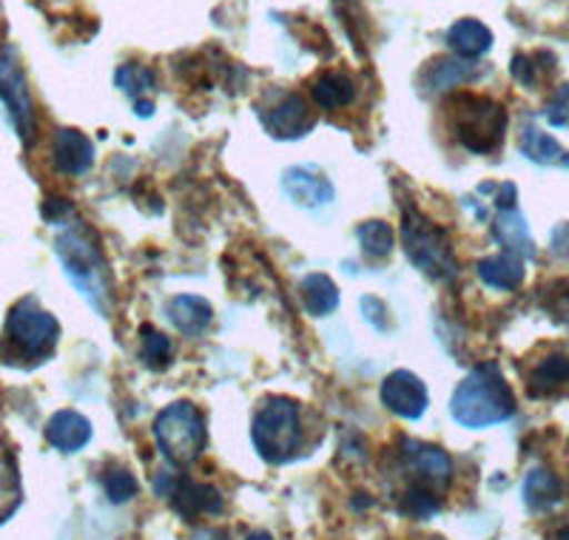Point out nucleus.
Listing matches in <instances>:
<instances>
[{
	"label": "nucleus",
	"instance_id": "nucleus-1",
	"mask_svg": "<svg viewBox=\"0 0 569 540\" xmlns=\"http://www.w3.org/2000/svg\"><path fill=\"white\" fill-rule=\"evenodd\" d=\"M512 412H516V396L492 361L476 367L456 387L453 399H450V416H453L456 424L467 427V430L505 424L507 419H512Z\"/></svg>",
	"mask_w": 569,
	"mask_h": 540
},
{
	"label": "nucleus",
	"instance_id": "nucleus-2",
	"mask_svg": "<svg viewBox=\"0 0 569 540\" xmlns=\"http://www.w3.org/2000/svg\"><path fill=\"white\" fill-rule=\"evenodd\" d=\"M54 251H58V259L63 262L66 277L83 293L91 310H98L100 316L109 313V268H106L94 233L86 226L66 228L58 237V242H54Z\"/></svg>",
	"mask_w": 569,
	"mask_h": 540
},
{
	"label": "nucleus",
	"instance_id": "nucleus-3",
	"mask_svg": "<svg viewBox=\"0 0 569 540\" xmlns=\"http://www.w3.org/2000/svg\"><path fill=\"white\" fill-rule=\"evenodd\" d=\"M450 122L459 142L472 154H490L507 134L505 106L481 94H459L450 103Z\"/></svg>",
	"mask_w": 569,
	"mask_h": 540
},
{
	"label": "nucleus",
	"instance_id": "nucleus-4",
	"mask_svg": "<svg viewBox=\"0 0 569 540\" xmlns=\"http://www.w3.org/2000/svg\"><path fill=\"white\" fill-rule=\"evenodd\" d=\"M253 447L268 463H288L302 447L299 404L291 399H266L253 416Z\"/></svg>",
	"mask_w": 569,
	"mask_h": 540
},
{
	"label": "nucleus",
	"instance_id": "nucleus-5",
	"mask_svg": "<svg viewBox=\"0 0 569 540\" xmlns=\"http://www.w3.org/2000/svg\"><path fill=\"white\" fill-rule=\"evenodd\" d=\"M401 239H405V251L410 262L427 273L436 282H450L459 273L453 244L447 233L436 226L433 219H427L419 211H405L401 219Z\"/></svg>",
	"mask_w": 569,
	"mask_h": 540
},
{
	"label": "nucleus",
	"instance_id": "nucleus-6",
	"mask_svg": "<svg viewBox=\"0 0 569 540\" xmlns=\"http://www.w3.org/2000/svg\"><path fill=\"white\" fill-rule=\"evenodd\" d=\"M154 438L160 452L171 463L188 467L202 456L208 444L206 419L191 401H177L157 416Z\"/></svg>",
	"mask_w": 569,
	"mask_h": 540
},
{
	"label": "nucleus",
	"instance_id": "nucleus-7",
	"mask_svg": "<svg viewBox=\"0 0 569 540\" xmlns=\"http://www.w3.org/2000/svg\"><path fill=\"white\" fill-rule=\"evenodd\" d=\"M60 324L49 310L40 308L32 297L20 299L7 316V339L27 359H46L58 344Z\"/></svg>",
	"mask_w": 569,
	"mask_h": 540
},
{
	"label": "nucleus",
	"instance_id": "nucleus-8",
	"mask_svg": "<svg viewBox=\"0 0 569 540\" xmlns=\"http://www.w3.org/2000/svg\"><path fill=\"white\" fill-rule=\"evenodd\" d=\"M0 100L7 106L9 120H12L18 137L29 146L34 140L38 126H34V103L32 94H29L27 71L20 69L14 49H7L3 58H0Z\"/></svg>",
	"mask_w": 569,
	"mask_h": 540
},
{
	"label": "nucleus",
	"instance_id": "nucleus-9",
	"mask_svg": "<svg viewBox=\"0 0 569 540\" xmlns=\"http://www.w3.org/2000/svg\"><path fill=\"white\" fill-rule=\"evenodd\" d=\"M401 463L410 476L419 478V487L445 489L453 478V461L441 447L425 444V441H413L405 438L401 441Z\"/></svg>",
	"mask_w": 569,
	"mask_h": 540
},
{
	"label": "nucleus",
	"instance_id": "nucleus-10",
	"mask_svg": "<svg viewBox=\"0 0 569 540\" xmlns=\"http://www.w3.org/2000/svg\"><path fill=\"white\" fill-rule=\"evenodd\" d=\"M259 120L279 140H297V137H305L317 126L311 109L305 103V97L293 94V91L279 97L277 103L259 109Z\"/></svg>",
	"mask_w": 569,
	"mask_h": 540
},
{
	"label": "nucleus",
	"instance_id": "nucleus-11",
	"mask_svg": "<svg viewBox=\"0 0 569 540\" xmlns=\"http://www.w3.org/2000/svg\"><path fill=\"white\" fill-rule=\"evenodd\" d=\"M382 404L388 407L393 416L408 421H419L427 410V387L419 376H413L410 370H396L385 379L382 384Z\"/></svg>",
	"mask_w": 569,
	"mask_h": 540
},
{
	"label": "nucleus",
	"instance_id": "nucleus-12",
	"mask_svg": "<svg viewBox=\"0 0 569 540\" xmlns=\"http://www.w3.org/2000/svg\"><path fill=\"white\" fill-rule=\"evenodd\" d=\"M282 191L302 208L328 206L333 200V186L313 166H293L282 174Z\"/></svg>",
	"mask_w": 569,
	"mask_h": 540
},
{
	"label": "nucleus",
	"instance_id": "nucleus-13",
	"mask_svg": "<svg viewBox=\"0 0 569 540\" xmlns=\"http://www.w3.org/2000/svg\"><path fill=\"white\" fill-rule=\"evenodd\" d=\"M52 160L60 174L80 177L94 166V146L78 129H60L52 140Z\"/></svg>",
	"mask_w": 569,
	"mask_h": 540
},
{
	"label": "nucleus",
	"instance_id": "nucleus-14",
	"mask_svg": "<svg viewBox=\"0 0 569 540\" xmlns=\"http://www.w3.org/2000/svg\"><path fill=\"white\" fill-rule=\"evenodd\" d=\"M46 441L60 452H78L91 441V421L78 410H60L46 421Z\"/></svg>",
	"mask_w": 569,
	"mask_h": 540
},
{
	"label": "nucleus",
	"instance_id": "nucleus-15",
	"mask_svg": "<svg viewBox=\"0 0 569 540\" xmlns=\"http://www.w3.org/2000/svg\"><path fill=\"white\" fill-rule=\"evenodd\" d=\"M169 498L186 521H194V518H200V514L222 512V498L211 483L174 481V489H171Z\"/></svg>",
	"mask_w": 569,
	"mask_h": 540
},
{
	"label": "nucleus",
	"instance_id": "nucleus-16",
	"mask_svg": "<svg viewBox=\"0 0 569 540\" xmlns=\"http://www.w3.org/2000/svg\"><path fill=\"white\" fill-rule=\"evenodd\" d=\"M166 313H169V322L174 324L182 336H188V339L202 336L213 322L211 302L202 297H194V293H182V297L171 299Z\"/></svg>",
	"mask_w": 569,
	"mask_h": 540
},
{
	"label": "nucleus",
	"instance_id": "nucleus-17",
	"mask_svg": "<svg viewBox=\"0 0 569 540\" xmlns=\"http://www.w3.org/2000/svg\"><path fill=\"white\" fill-rule=\"evenodd\" d=\"M476 78H479V63L467 58H439L427 63V69L421 71V86L430 94H441V91H450Z\"/></svg>",
	"mask_w": 569,
	"mask_h": 540
},
{
	"label": "nucleus",
	"instance_id": "nucleus-18",
	"mask_svg": "<svg viewBox=\"0 0 569 540\" xmlns=\"http://www.w3.org/2000/svg\"><path fill=\"white\" fill-rule=\"evenodd\" d=\"M492 237L496 242L505 248L507 253H516L521 259H532L536 257V244H532L530 237V226H527V219L516 211V208H501L492 222Z\"/></svg>",
	"mask_w": 569,
	"mask_h": 540
},
{
	"label": "nucleus",
	"instance_id": "nucleus-19",
	"mask_svg": "<svg viewBox=\"0 0 569 540\" xmlns=\"http://www.w3.org/2000/svg\"><path fill=\"white\" fill-rule=\"evenodd\" d=\"M447 43L459 58L476 60L492 49V32L476 18H461L456 20L450 32H447Z\"/></svg>",
	"mask_w": 569,
	"mask_h": 540
},
{
	"label": "nucleus",
	"instance_id": "nucleus-20",
	"mask_svg": "<svg viewBox=\"0 0 569 540\" xmlns=\"http://www.w3.org/2000/svg\"><path fill=\"white\" fill-rule=\"evenodd\" d=\"M311 97L322 111L345 109V106L353 103L356 83L345 71H325L311 83Z\"/></svg>",
	"mask_w": 569,
	"mask_h": 540
},
{
	"label": "nucleus",
	"instance_id": "nucleus-21",
	"mask_svg": "<svg viewBox=\"0 0 569 540\" xmlns=\"http://www.w3.org/2000/svg\"><path fill=\"white\" fill-rule=\"evenodd\" d=\"M479 279L487 288L496 290H516L525 282V259L516 253H498V257H487L479 262Z\"/></svg>",
	"mask_w": 569,
	"mask_h": 540
},
{
	"label": "nucleus",
	"instance_id": "nucleus-22",
	"mask_svg": "<svg viewBox=\"0 0 569 540\" xmlns=\"http://www.w3.org/2000/svg\"><path fill=\"white\" fill-rule=\"evenodd\" d=\"M563 487L550 470H532L525 481V503L530 512H550L561 503Z\"/></svg>",
	"mask_w": 569,
	"mask_h": 540
},
{
	"label": "nucleus",
	"instance_id": "nucleus-23",
	"mask_svg": "<svg viewBox=\"0 0 569 540\" xmlns=\"http://www.w3.org/2000/svg\"><path fill=\"white\" fill-rule=\"evenodd\" d=\"M302 304L311 316H328L339 308V288L325 273H308L302 279Z\"/></svg>",
	"mask_w": 569,
	"mask_h": 540
},
{
	"label": "nucleus",
	"instance_id": "nucleus-24",
	"mask_svg": "<svg viewBox=\"0 0 569 540\" xmlns=\"http://www.w3.org/2000/svg\"><path fill=\"white\" fill-rule=\"evenodd\" d=\"M569 384V359L567 356L556 353L550 359L538 361L536 370L530 373V392L543 399V396H556L561 387Z\"/></svg>",
	"mask_w": 569,
	"mask_h": 540
},
{
	"label": "nucleus",
	"instance_id": "nucleus-25",
	"mask_svg": "<svg viewBox=\"0 0 569 540\" xmlns=\"http://www.w3.org/2000/svg\"><path fill=\"white\" fill-rule=\"evenodd\" d=\"M356 237H359V244H362V251L368 253L370 259L390 257V251H393V244H396L393 228H390L388 222H382V219L362 222L359 231H356Z\"/></svg>",
	"mask_w": 569,
	"mask_h": 540
},
{
	"label": "nucleus",
	"instance_id": "nucleus-26",
	"mask_svg": "<svg viewBox=\"0 0 569 540\" xmlns=\"http://www.w3.org/2000/svg\"><path fill=\"white\" fill-rule=\"evenodd\" d=\"M521 151H525L527 160L538 162V166H552V162L563 160V149L558 146V140L538 131L536 126H527L525 134H521Z\"/></svg>",
	"mask_w": 569,
	"mask_h": 540
},
{
	"label": "nucleus",
	"instance_id": "nucleus-27",
	"mask_svg": "<svg viewBox=\"0 0 569 540\" xmlns=\"http://www.w3.org/2000/svg\"><path fill=\"white\" fill-rule=\"evenodd\" d=\"M171 353H174V344H171L169 336L154 330L151 324L140 330V356L151 370H162L171 361Z\"/></svg>",
	"mask_w": 569,
	"mask_h": 540
},
{
	"label": "nucleus",
	"instance_id": "nucleus-28",
	"mask_svg": "<svg viewBox=\"0 0 569 540\" xmlns=\"http://www.w3.org/2000/svg\"><path fill=\"white\" fill-rule=\"evenodd\" d=\"M117 89H123L126 94L142 100V94H149L154 89V71L142 63H123L114 71Z\"/></svg>",
	"mask_w": 569,
	"mask_h": 540
},
{
	"label": "nucleus",
	"instance_id": "nucleus-29",
	"mask_svg": "<svg viewBox=\"0 0 569 540\" xmlns=\"http://www.w3.org/2000/svg\"><path fill=\"white\" fill-rule=\"evenodd\" d=\"M541 308L556 319V322L569 324V279L547 284L541 290Z\"/></svg>",
	"mask_w": 569,
	"mask_h": 540
},
{
	"label": "nucleus",
	"instance_id": "nucleus-30",
	"mask_svg": "<svg viewBox=\"0 0 569 540\" xmlns=\"http://www.w3.org/2000/svg\"><path fill=\"white\" fill-rule=\"evenodd\" d=\"M103 489H106V496H109V501L126 503L140 492V483H137V478L131 476L129 470H111L106 472Z\"/></svg>",
	"mask_w": 569,
	"mask_h": 540
},
{
	"label": "nucleus",
	"instance_id": "nucleus-31",
	"mask_svg": "<svg viewBox=\"0 0 569 540\" xmlns=\"http://www.w3.org/2000/svg\"><path fill=\"white\" fill-rule=\"evenodd\" d=\"M401 509L410 514V518H419V521H427V518H433L439 512V498L433 492H427L425 487L410 489L405 501H401Z\"/></svg>",
	"mask_w": 569,
	"mask_h": 540
},
{
	"label": "nucleus",
	"instance_id": "nucleus-32",
	"mask_svg": "<svg viewBox=\"0 0 569 540\" xmlns=\"http://www.w3.org/2000/svg\"><path fill=\"white\" fill-rule=\"evenodd\" d=\"M543 117H547V122H550L552 129H569V83L558 86L556 94H552L550 103H547Z\"/></svg>",
	"mask_w": 569,
	"mask_h": 540
},
{
	"label": "nucleus",
	"instance_id": "nucleus-33",
	"mask_svg": "<svg viewBox=\"0 0 569 540\" xmlns=\"http://www.w3.org/2000/svg\"><path fill=\"white\" fill-rule=\"evenodd\" d=\"M362 310H365V319H368L370 324H373L376 330H388V304L382 302V299L376 297H365L362 299Z\"/></svg>",
	"mask_w": 569,
	"mask_h": 540
},
{
	"label": "nucleus",
	"instance_id": "nucleus-34",
	"mask_svg": "<svg viewBox=\"0 0 569 540\" xmlns=\"http://www.w3.org/2000/svg\"><path fill=\"white\" fill-rule=\"evenodd\" d=\"M510 71H512V78H516L521 86H527V89L536 86V60L527 58V54H516V58H512Z\"/></svg>",
	"mask_w": 569,
	"mask_h": 540
},
{
	"label": "nucleus",
	"instance_id": "nucleus-35",
	"mask_svg": "<svg viewBox=\"0 0 569 540\" xmlns=\"http://www.w3.org/2000/svg\"><path fill=\"white\" fill-rule=\"evenodd\" d=\"M71 202L63 200V197H49V200L43 202V217L49 219V222H63V219L71 217Z\"/></svg>",
	"mask_w": 569,
	"mask_h": 540
},
{
	"label": "nucleus",
	"instance_id": "nucleus-36",
	"mask_svg": "<svg viewBox=\"0 0 569 540\" xmlns=\"http://www.w3.org/2000/svg\"><path fill=\"white\" fill-rule=\"evenodd\" d=\"M191 540H231V538H228V532H222V529H200Z\"/></svg>",
	"mask_w": 569,
	"mask_h": 540
},
{
	"label": "nucleus",
	"instance_id": "nucleus-37",
	"mask_svg": "<svg viewBox=\"0 0 569 540\" xmlns=\"http://www.w3.org/2000/svg\"><path fill=\"white\" fill-rule=\"evenodd\" d=\"M137 114L151 117L154 114V103H151V100H137Z\"/></svg>",
	"mask_w": 569,
	"mask_h": 540
},
{
	"label": "nucleus",
	"instance_id": "nucleus-38",
	"mask_svg": "<svg viewBox=\"0 0 569 540\" xmlns=\"http://www.w3.org/2000/svg\"><path fill=\"white\" fill-rule=\"evenodd\" d=\"M550 540H569V527H563V529H561V532L550 534Z\"/></svg>",
	"mask_w": 569,
	"mask_h": 540
},
{
	"label": "nucleus",
	"instance_id": "nucleus-39",
	"mask_svg": "<svg viewBox=\"0 0 569 540\" xmlns=\"http://www.w3.org/2000/svg\"><path fill=\"white\" fill-rule=\"evenodd\" d=\"M248 540H273V538L268 532H253V534H248Z\"/></svg>",
	"mask_w": 569,
	"mask_h": 540
}]
</instances>
